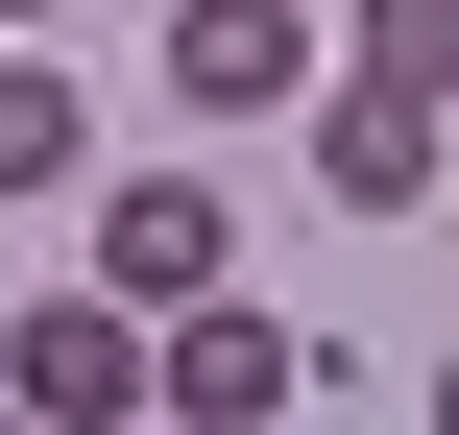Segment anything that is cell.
<instances>
[{"instance_id": "cell-7", "label": "cell", "mask_w": 459, "mask_h": 435, "mask_svg": "<svg viewBox=\"0 0 459 435\" xmlns=\"http://www.w3.org/2000/svg\"><path fill=\"white\" fill-rule=\"evenodd\" d=\"M0 435H24V387H0Z\"/></svg>"}, {"instance_id": "cell-2", "label": "cell", "mask_w": 459, "mask_h": 435, "mask_svg": "<svg viewBox=\"0 0 459 435\" xmlns=\"http://www.w3.org/2000/svg\"><path fill=\"white\" fill-rule=\"evenodd\" d=\"M290 387H315V339H266L242 291H194V315L145 339V412H194V435H266V412H290Z\"/></svg>"}, {"instance_id": "cell-4", "label": "cell", "mask_w": 459, "mask_h": 435, "mask_svg": "<svg viewBox=\"0 0 459 435\" xmlns=\"http://www.w3.org/2000/svg\"><path fill=\"white\" fill-rule=\"evenodd\" d=\"M218 266H242V218H218V194H194V170H145V194H121V218H97V291H121V315H194V291H218Z\"/></svg>"}, {"instance_id": "cell-6", "label": "cell", "mask_w": 459, "mask_h": 435, "mask_svg": "<svg viewBox=\"0 0 459 435\" xmlns=\"http://www.w3.org/2000/svg\"><path fill=\"white\" fill-rule=\"evenodd\" d=\"M73 170H97V97L48 48H0V194H73Z\"/></svg>"}, {"instance_id": "cell-3", "label": "cell", "mask_w": 459, "mask_h": 435, "mask_svg": "<svg viewBox=\"0 0 459 435\" xmlns=\"http://www.w3.org/2000/svg\"><path fill=\"white\" fill-rule=\"evenodd\" d=\"M0 387L73 412V435H145V315H121V291H48V315L0 339Z\"/></svg>"}, {"instance_id": "cell-5", "label": "cell", "mask_w": 459, "mask_h": 435, "mask_svg": "<svg viewBox=\"0 0 459 435\" xmlns=\"http://www.w3.org/2000/svg\"><path fill=\"white\" fill-rule=\"evenodd\" d=\"M290 73H315V24H290V0H169V97H194V121H266Z\"/></svg>"}, {"instance_id": "cell-1", "label": "cell", "mask_w": 459, "mask_h": 435, "mask_svg": "<svg viewBox=\"0 0 459 435\" xmlns=\"http://www.w3.org/2000/svg\"><path fill=\"white\" fill-rule=\"evenodd\" d=\"M315 145H339V194H363V218H411V194H436V145H459V0H363V24H339Z\"/></svg>"}]
</instances>
